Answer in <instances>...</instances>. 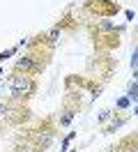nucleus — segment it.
Wrapping results in <instances>:
<instances>
[{
  "label": "nucleus",
  "mask_w": 138,
  "mask_h": 152,
  "mask_svg": "<svg viewBox=\"0 0 138 152\" xmlns=\"http://www.w3.org/2000/svg\"><path fill=\"white\" fill-rule=\"evenodd\" d=\"M129 95L134 97V99H138V86H136V88H131V92H129Z\"/></svg>",
  "instance_id": "obj_2"
},
{
  "label": "nucleus",
  "mask_w": 138,
  "mask_h": 152,
  "mask_svg": "<svg viewBox=\"0 0 138 152\" xmlns=\"http://www.w3.org/2000/svg\"><path fill=\"white\" fill-rule=\"evenodd\" d=\"M9 86L14 90V95H28L30 90H32V83H30V78L28 76H21V74H14L9 78Z\"/></svg>",
  "instance_id": "obj_1"
}]
</instances>
